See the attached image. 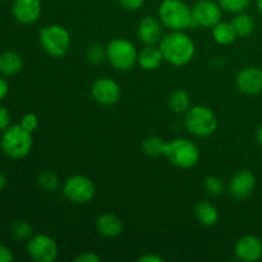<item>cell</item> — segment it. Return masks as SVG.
<instances>
[{"label": "cell", "mask_w": 262, "mask_h": 262, "mask_svg": "<svg viewBox=\"0 0 262 262\" xmlns=\"http://www.w3.org/2000/svg\"><path fill=\"white\" fill-rule=\"evenodd\" d=\"M159 48L164 59L176 67L188 64L196 54L194 42L184 31H171L161 38Z\"/></svg>", "instance_id": "6da1fadb"}, {"label": "cell", "mask_w": 262, "mask_h": 262, "mask_svg": "<svg viewBox=\"0 0 262 262\" xmlns=\"http://www.w3.org/2000/svg\"><path fill=\"white\" fill-rule=\"evenodd\" d=\"M32 133L26 130L20 124L9 125L0 138V148L8 158L20 160L32 150Z\"/></svg>", "instance_id": "7a4b0ae2"}, {"label": "cell", "mask_w": 262, "mask_h": 262, "mask_svg": "<svg viewBox=\"0 0 262 262\" xmlns=\"http://www.w3.org/2000/svg\"><path fill=\"white\" fill-rule=\"evenodd\" d=\"M158 14L164 27L171 31H184L192 27V8L183 0H163Z\"/></svg>", "instance_id": "3957f363"}, {"label": "cell", "mask_w": 262, "mask_h": 262, "mask_svg": "<svg viewBox=\"0 0 262 262\" xmlns=\"http://www.w3.org/2000/svg\"><path fill=\"white\" fill-rule=\"evenodd\" d=\"M163 156L169 163L181 169L193 168L200 160V150L196 143L187 138H176L164 143Z\"/></svg>", "instance_id": "277c9868"}, {"label": "cell", "mask_w": 262, "mask_h": 262, "mask_svg": "<svg viewBox=\"0 0 262 262\" xmlns=\"http://www.w3.org/2000/svg\"><path fill=\"white\" fill-rule=\"evenodd\" d=\"M184 125L196 137H209L216 130L217 119L210 107L196 105L184 114Z\"/></svg>", "instance_id": "5b68a950"}, {"label": "cell", "mask_w": 262, "mask_h": 262, "mask_svg": "<svg viewBox=\"0 0 262 262\" xmlns=\"http://www.w3.org/2000/svg\"><path fill=\"white\" fill-rule=\"evenodd\" d=\"M40 43L45 53L53 58H63L71 49V33L60 25L41 28Z\"/></svg>", "instance_id": "8992f818"}, {"label": "cell", "mask_w": 262, "mask_h": 262, "mask_svg": "<svg viewBox=\"0 0 262 262\" xmlns=\"http://www.w3.org/2000/svg\"><path fill=\"white\" fill-rule=\"evenodd\" d=\"M135 45L125 38H115L106 46V59L118 71H129L137 63Z\"/></svg>", "instance_id": "52a82bcc"}, {"label": "cell", "mask_w": 262, "mask_h": 262, "mask_svg": "<svg viewBox=\"0 0 262 262\" xmlns=\"http://www.w3.org/2000/svg\"><path fill=\"white\" fill-rule=\"evenodd\" d=\"M95 184L89 177L76 174L64 182L63 193L73 204L83 205L91 201L95 196Z\"/></svg>", "instance_id": "ba28073f"}, {"label": "cell", "mask_w": 262, "mask_h": 262, "mask_svg": "<svg viewBox=\"0 0 262 262\" xmlns=\"http://www.w3.org/2000/svg\"><path fill=\"white\" fill-rule=\"evenodd\" d=\"M223 8L214 0H199L192 7V27L212 28L222 20Z\"/></svg>", "instance_id": "9c48e42d"}, {"label": "cell", "mask_w": 262, "mask_h": 262, "mask_svg": "<svg viewBox=\"0 0 262 262\" xmlns=\"http://www.w3.org/2000/svg\"><path fill=\"white\" fill-rule=\"evenodd\" d=\"M27 252L36 262H53L58 257V245L49 235L37 234L28 239Z\"/></svg>", "instance_id": "30bf717a"}, {"label": "cell", "mask_w": 262, "mask_h": 262, "mask_svg": "<svg viewBox=\"0 0 262 262\" xmlns=\"http://www.w3.org/2000/svg\"><path fill=\"white\" fill-rule=\"evenodd\" d=\"M91 95L101 105H114L120 99V87L113 79L99 78L94 82L91 87Z\"/></svg>", "instance_id": "8fae6325"}, {"label": "cell", "mask_w": 262, "mask_h": 262, "mask_svg": "<svg viewBox=\"0 0 262 262\" xmlns=\"http://www.w3.org/2000/svg\"><path fill=\"white\" fill-rule=\"evenodd\" d=\"M238 90L246 95H258L262 92V69L258 67H246L235 78Z\"/></svg>", "instance_id": "7c38bea8"}, {"label": "cell", "mask_w": 262, "mask_h": 262, "mask_svg": "<svg viewBox=\"0 0 262 262\" xmlns=\"http://www.w3.org/2000/svg\"><path fill=\"white\" fill-rule=\"evenodd\" d=\"M234 253L238 260L255 262L262 258V241L256 235H243L237 241Z\"/></svg>", "instance_id": "4fadbf2b"}, {"label": "cell", "mask_w": 262, "mask_h": 262, "mask_svg": "<svg viewBox=\"0 0 262 262\" xmlns=\"http://www.w3.org/2000/svg\"><path fill=\"white\" fill-rule=\"evenodd\" d=\"M42 7L40 0H14L12 5L13 17L20 25H32L40 18Z\"/></svg>", "instance_id": "5bb4252c"}, {"label": "cell", "mask_w": 262, "mask_h": 262, "mask_svg": "<svg viewBox=\"0 0 262 262\" xmlns=\"http://www.w3.org/2000/svg\"><path fill=\"white\" fill-rule=\"evenodd\" d=\"M256 187V177L250 170H239L229 182V193L235 200H245L252 194Z\"/></svg>", "instance_id": "9a60e30c"}, {"label": "cell", "mask_w": 262, "mask_h": 262, "mask_svg": "<svg viewBox=\"0 0 262 262\" xmlns=\"http://www.w3.org/2000/svg\"><path fill=\"white\" fill-rule=\"evenodd\" d=\"M137 36L145 45H156L163 38V23L160 19L147 15L138 23Z\"/></svg>", "instance_id": "2e32d148"}, {"label": "cell", "mask_w": 262, "mask_h": 262, "mask_svg": "<svg viewBox=\"0 0 262 262\" xmlns=\"http://www.w3.org/2000/svg\"><path fill=\"white\" fill-rule=\"evenodd\" d=\"M96 229L102 237H118L123 230L122 219L114 212H105L96 219Z\"/></svg>", "instance_id": "e0dca14e"}, {"label": "cell", "mask_w": 262, "mask_h": 262, "mask_svg": "<svg viewBox=\"0 0 262 262\" xmlns=\"http://www.w3.org/2000/svg\"><path fill=\"white\" fill-rule=\"evenodd\" d=\"M163 60H165L163 53L160 48H156L155 45H146V48L142 49L137 56L138 66L145 71H156L160 68Z\"/></svg>", "instance_id": "ac0fdd59"}, {"label": "cell", "mask_w": 262, "mask_h": 262, "mask_svg": "<svg viewBox=\"0 0 262 262\" xmlns=\"http://www.w3.org/2000/svg\"><path fill=\"white\" fill-rule=\"evenodd\" d=\"M23 68V59L15 51H4L0 54V74L12 77L19 73Z\"/></svg>", "instance_id": "d6986e66"}, {"label": "cell", "mask_w": 262, "mask_h": 262, "mask_svg": "<svg viewBox=\"0 0 262 262\" xmlns=\"http://www.w3.org/2000/svg\"><path fill=\"white\" fill-rule=\"evenodd\" d=\"M194 215L200 224L205 225V227L215 225L219 220V211L209 201H200L194 207Z\"/></svg>", "instance_id": "ffe728a7"}, {"label": "cell", "mask_w": 262, "mask_h": 262, "mask_svg": "<svg viewBox=\"0 0 262 262\" xmlns=\"http://www.w3.org/2000/svg\"><path fill=\"white\" fill-rule=\"evenodd\" d=\"M237 37V32H235L232 22H222L220 20L212 27V38L220 45H230V43L234 42Z\"/></svg>", "instance_id": "44dd1931"}, {"label": "cell", "mask_w": 262, "mask_h": 262, "mask_svg": "<svg viewBox=\"0 0 262 262\" xmlns=\"http://www.w3.org/2000/svg\"><path fill=\"white\" fill-rule=\"evenodd\" d=\"M232 25L237 32L238 37H247L255 30V20L247 13H237L234 18L232 19Z\"/></svg>", "instance_id": "7402d4cb"}, {"label": "cell", "mask_w": 262, "mask_h": 262, "mask_svg": "<svg viewBox=\"0 0 262 262\" xmlns=\"http://www.w3.org/2000/svg\"><path fill=\"white\" fill-rule=\"evenodd\" d=\"M169 107L176 114H186L191 107V99L189 95L183 90H176L169 96Z\"/></svg>", "instance_id": "603a6c76"}, {"label": "cell", "mask_w": 262, "mask_h": 262, "mask_svg": "<svg viewBox=\"0 0 262 262\" xmlns=\"http://www.w3.org/2000/svg\"><path fill=\"white\" fill-rule=\"evenodd\" d=\"M164 143H165V141L161 137H158V136H150V137L143 140L141 148H142V151L147 156L156 158V156L163 155Z\"/></svg>", "instance_id": "cb8c5ba5"}, {"label": "cell", "mask_w": 262, "mask_h": 262, "mask_svg": "<svg viewBox=\"0 0 262 262\" xmlns=\"http://www.w3.org/2000/svg\"><path fill=\"white\" fill-rule=\"evenodd\" d=\"M38 186L46 192H54L59 187V178L54 171L43 170L37 177Z\"/></svg>", "instance_id": "d4e9b609"}, {"label": "cell", "mask_w": 262, "mask_h": 262, "mask_svg": "<svg viewBox=\"0 0 262 262\" xmlns=\"http://www.w3.org/2000/svg\"><path fill=\"white\" fill-rule=\"evenodd\" d=\"M12 235L18 241H28L32 237V227L25 220H15L10 225Z\"/></svg>", "instance_id": "484cf974"}, {"label": "cell", "mask_w": 262, "mask_h": 262, "mask_svg": "<svg viewBox=\"0 0 262 262\" xmlns=\"http://www.w3.org/2000/svg\"><path fill=\"white\" fill-rule=\"evenodd\" d=\"M205 189L207 193L212 197H217L224 192V183H223L222 178L215 176H210L205 179L204 183Z\"/></svg>", "instance_id": "4316f807"}, {"label": "cell", "mask_w": 262, "mask_h": 262, "mask_svg": "<svg viewBox=\"0 0 262 262\" xmlns=\"http://www.w3.org/2000/svg\"><path fill=\"white\" fill-rule=\"evenodd\" d=\"M216 2L223 8V10L230 13H241L247 9L251 0H216Z\"/></svg>", "instance_id": "83f0119b"}, {"label": "cell", "mask_w": 262, "mask_h": 262, "mask_svg": "<svg viewBox=\"0 0 262 262\" xmlns=\"http://www.w3.org/2000/svg\"><path fill=\"white\" fill-rule=\"evenodd\" d=\"M86 58L89 60V63L97 66V64H101L102 61L106 59V49L102 48L101 45H91L86 51Z\"/></svg>", "instance_id": "f1b7e54d"}, {"label": "cell", "mask_w": 262, "mask_h": 262, "mask_svg": "<svg viewBox=\"0 0 262 262\" xmlns=\"http://www.w3.org/2000/svg\"><path fill=\"white\" fill-rule=\"evenodd\" d=\"M20 125H22L23 128H25L26 130H28V132L33 133L36 129H37L38 127V118L37 115L32 114V113H28V114H25L22 117V119H20Z\"/></svg>", "instance_id": "f546056e"}, {"label": "cell", "mask_w": 262, "mask_h": 262, "mask_svg": "<svg viewBox=\"0 0 262 262\" xmlns=\"http://www.w3.org/2000/svg\"><path fill=\"white\" fill-rule=\"evenodd\" d=\"M10 125V114L8 109L3 105H0V133L4 132Z\"/></svg>", "instance_id": "4dcf8cb0"}, {"label": "cell", "mask_w": 262, "mask_h": 262, "mask_svg": "<svg viewBox=\"0 0 262 262\" xmlns=\"http://www.w3.org/2000/svg\"><path fill=\"white\" fill-rule=\"evenodd\" d=\"M145 0H119L122 8L127 10H138L143 5Z\"/></svg>", "instance_id": "1f68e13d"}, {"label": "cell", "mask_w": 262, "mask_h": 262, "mask_svg": "<svg viewBox=\"0 0 262 262\" xmlns=\"http://www.w3.org/2000/svg\"><path fill=\"white\" fill-rule=\"evenodd\" d=\"M76 262H100L101 258L94 252H83L76 257Z\"/></svg>", "instance_id": "d6a6232c"}, {"label": "cell", "mask_w": 262, "mask_h": 262, "mask_svg": "<svg viewBox=\"0 0 262 262\" xmlns=\"http://www.w3.org/2000/svg\"><path fill=\"white\" fill-rule=\"evenodd\" d=\"M13 260H14V256H13L10 248L4 245H0V262H12Z\"/></svg>", "instance_id": "836d02e7"}, {"label": "cell", "mask_w": 262, "mask_h": 262, "mask_svg": "<svg viewBox=\"0 0 262 262\" xmlns=\"http://www.w3.org/2000/svg\"><path fill=\"white\" fill-rule=\"evenodd\" d=\"M8 92H9V84H8L4 76H0V101H3L7 97Z\"/></svg>", "instance_id": "e575fe53"}, {"label": "cell", "mask_w": 262, "mask_h": 262, "mask_svg": "<svg viewBox=\"0 0 262 262\" xmlns=\"http://www.w3.org/2000/svg\"><path fill=\"white\" fill-rule=\"evenodd\" d=\"M138 261L140 262H163L164 258L161 257V256L155 255V253H146V255L141 256V257L138 258Z\"/></svg>", "instance_id": "d590c367"}, {"label": "cell", "mask_w": 262, "mask_h": 262, "mask_svg": "<svg viewBox=\"0 0 262 262\" xmlns=\"http://www.w3.org/2000/svg\"><path fill=\"white\" fill-rule=\"evenodd\" d=\"M7 183H8L7 176H5V174L3 173L2 170H0V191H2V189H4L5 187H7Z\"/></svg>", "instance_id": "8d00e7d4"}, {"label": "cell", "mask_w": 262, "mask_h": 262, "mask_svg": "<svg viewBox=\"0 0 262 262\" xmlns=\"http://www.w3.org/2000/svg\"><path fill=\"white\" fill-rule=\"evenodd\" d=\"M256 138H257L258 143L262 146V124L257 128V132H256Z\"/></svg>", "instance_id": "74e56055"}, {"label": "cell", "mask_w": 262, "mask_h": 262, "mask_svg": "<svg viewBox=\"0 0 262 262\" xmlns=\"http://www.w3.org/2000/svg\"><path fill=\"white\" fill-rule=\"evenodd\" d=\"M257 8L260 10V13L262 14V0H257Z\"/></svg>", "instance_id": "f35d334b"}]
</instances>
